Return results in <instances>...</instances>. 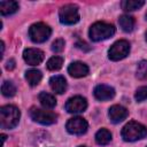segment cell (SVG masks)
I'll return each instance as SVG.
<instances>
[{
	"mask_svg": "<svg viewBox=\"0 0 147 147\" xmlns=\"http://www.w3.org/2000/svg\"><path fill=\"white\" fill-rule=\"evenodd\" d=\"M21 113L17 107L7 105L0 108V125L2 129H14L20 122Z\"/></svg>",
	"mask_w": 147,
	"mask_h": 147,
	"instance_id": "6da1fadb",
	"label": "cell"
},
{
	"mask_svg": "<svg viewBox=\"0 0 147 147\" xmlns=\"http://www.w3.org/2000/svg\"><path fill=\"white\" fill-rule=\"evenodd\" d=\"M122 138L125 141H137L147 136V127L138 122H129L122 129Z\"/></svg>",
	"mask_w": 147,
	"mask_h": 147,
	"instance_id": "7a4b0ae2",
	"label": "cell"
},
{
	"mask_svg": "<svg viewBox=\"0 0 147 147\" xmlns=\"http://www.w3.org/2000/svg\"><path fill=\"white\" fill-rule=\"evenodd\" d=\"M115 33V26L105 22H96L92 24L88 31V36L92 41H101L110 38Z\"/></svg>",
	"mask_w": 147,
	"mask_h": 147,
	"instance_id": "3957f363",
	"label": "cell"
},
{
	"mask_svg": "<svg viewBox=\"0 0 147 147\" xmlns=\"http://www.w3.org/2000/svg\"><path fill=\"white\" fill-rule=\"evenodd\" d=\"M51 34L52 30L45 23H34L29 29V37L36 44L45 42L51 37Z\"/></svg>",
	"mask_w": 147,
	"mask_h": 147,
	"instance_id": "277c9868",
	"label": "cell"
},
{
	"mask_svg": "<svg viewBox=\"0 0 147 147\" xmlns=\"http://www.w3.org/2000/svg\"><path fill=\"white\" fill-rule=\"evenodd\" d=\"M59 18H60V22L65 25H71L77 23L79 21L78 7L72 3L64 5L63 7H61L59 11Z\"/></svg>",
	"mask_w": 147,
	"mask_h": 147,
	"instance_id": "5b68a950",
	"label": "cell"
},
{
	"mask_svg": "<svg viewBox=\"0 0 147 147\" xmlns=\"http://www.w3.org/2000/svg\"><path fill=\"white\" fill-rule=\"evenodd\" d=\"M30 117L34 121L38 122L42 125H51L54 124L57 119V115L51 110H44V109H39L36 107H32L29 111Z\"/></svg>",
	"mask_w": 147,
	"mask_h": 147,
	"instance_id": "8992f818",
	"label": "cell"
},
{
	"mask_svg": "<svg viewBox=\"0 0 147 147\" xmlns=\"http://www.w3.org/2000/svg\"><path fill=\"white\" fill-rule=\"evenodd\" d=\"M130 53V44L126 40H118L111 45L108 51V57L111 61H119L126 57Z\"/></svg>",
	"mask_w": 147,
	"mask_h": 147,
	"instance_id": "52a82bcc",
	"label": "cell"
},
{
	"mask_svg": "<svg viewBox=\"0 0 147 147\" xmlns=\"http://www.w3.org/2000/svg\"><path fill=\"white\" fill-rule=\"evenodd\" d=\"M87 127H88L87 122L83 117H79V116L70 118L65 124L67 131L71 134H76V136H80V134L85 133L87 131Z\"/></svg>",
	"mask_w": 147,
	"mask_h": 147,
	"instance_id": "ba28073f",
	"label": "cell"
},
{
	"mask_svg": "<svg viewBox=\"0 0 147 147\" xmlns=\"http://www.w3.org/2000/svg\"><path fill=\"white\" fill-rule=\"evenodd\" d=\"M87 108V101L85 98L80 95H76L70 98L65 103V110L70 114H79L83 113Z\"/></svg>",
	"mask_w": 147,
	"mask_h": 147,
	"instance_id": "9c48e42d",
	"label": "cell"
},
{
	"mask_svg": "<svg viewBox=\"0 0 147 147\" xmlns=\"http://www.w3.org/2000/svg\"><path fill=\"white\" fill-rule=\"evenodd\" d=\"M24 61L30 65H37L44 60V52L38 48H26L23 52Z\"/></svg>",
	"mask_w": 147,
	"mask_h": 147,
	"instance_id": "30bf717a",
	"label": "cell"
},
{
	"mask_svg": "<svg viewBox=\"0 0 147 147\" xmlns=\"http://www.w3.org/2000/svg\"><path fill=\"white\" fill-rule=\"evenodd\" d=\"M109 118L113 123H119L123 119H125L129 115V111L125 107L119 106V105H114L109 108Z\"/></svg>",
	"mask_w": 147,
	"mask_h": 147,
	"instance_id": "8fae6325",
	"label": "cell"
},
{
	"mask_svg": "<svg viewBox=\"0 0 147 147\" xmlns=\"http://www.w3.org/2000/svg\"><path fill=\"white\" fill-rule=\"evenodd\" d=\"M114 95H115V90L108 85L100 84L94 88V96L100 101L110 100L114 98Z\"/></svg>",
	"mask_w": 147,
	"mask_h": 147,
	"instance_id": "7c38bea8",
	"label": "cell"
},
{
	"mask_svg": "<svg viewBox=\"0 0 147 147\" xmlns=\"http://www.w3.org/2000/svg\"><path fill=\"white\" fill-rule=\"evenodd\" d=\"M68 72L70 76L75 78L85 77L88 74V67L80 61H75L68 67Z\"/></svg>",
	"mask_w": 147,
	"mask_h": 147,
	"instance_id": "4fadbf2b",
	"label": "cell"
},
{
	"mask_svg": "<svg viewBox=\"0 0 147 147\" xmlns=\"http://www.w3.org/2000/svg\"><path fill=\"white\" fill-rule=\"evenodd\" d=\"M49 86L55 93L62 94L67 90V80L63 76H53L49 79Z\"/></svg>",
	"mask_w": 147,
	"mask_h": 147,
	"instance_id": "5bb4252c",
	"label": "cell"
},
{
	"mask_svg": "<svg viewBox=\"0 0 147 147\" xmlns=\"http://www.w3.org/2000/svg\"><path fill=\"white\" fill-rule=\"evenodd\" d=\"M18 9V3L16 1H0V13L3 16L11 15Z\"/></svg>",
	"mask_w": 147,
	"mask_h": 147,
	"instance_id": "9a60e30c",
	"label": "cell"
},
{
	"mask_svg": "<svg viewBox=\"0 0 147 147\" xmlns=\"http://www.w3.org/2000/svg\"><path fill=\"white\" fill-rule=\"evenodd\" d=\"M39 101L41 106L46 109H53L56 106V99L47 92H41L39 94Z\"/></svg>",
	"mask_w": 147,
	"mask_h": 147,
	"instance_id": "2e32d148",
	"label": "cell"
},
{
	"mask_svg": "<svg viewBox=\"0 0 147 147\" xmlns=\"http://www.w3.org/2000/svg\"><path fill=\"white\" fill-rule=\"evenodd\" d=\"M118 23H119V26L122 28V30L125 31V32H131L133 30V28H134V24H136L134 18L131 17V16H129V15H122V16H119Z\"/></svg>",
	"mask_w": 147,
	"mask_h": 147,
	"instance_id": "e0dca14e",
	"label": "cell"
},
{
	"mask_svg": "<svg viewBox=\"0 0 147 147\" xmlns=\"http://www.w3.org/2000/svg\"><path fill=\"white\" fill-rule=\"evenodd\" d=\"M42 78V75L39 70H36V69H31V70H28L25 72V79L28 80V83L31 85V86H36L40 83Z\"/></svg>",
	"mask_w": 147,
	"mask_h": 147,
	"instance_id": "ac0fdd59",
	"label": "cell"
},
{
	"mask_svg": "<svg viewBox=\"0 0 147 147\" xmlns=\"http://www.w3.org/2000/svg\"><path fill=\"white\" fill-rule=\"evenodd\" d=\"M145 5L144 0H123L121 2L122 9L126 10V11H132V10H137L139 8H141Z\"/></svg>",
	"mask_w": 147,
	"mask_h": 147,
	"instance_id": "d6986e66",
	"label": "cell"
},
{
	"mask_svg": "<svg viewBox=\"0 0 147 147\" xmlns=\"http://www.w3.org/2000/svg\"><path fill=\"white\" fill-rule=\"evenodd\" d=\"M111 140V133L107 129H101L95 133V141L98 145H107Z\"/></svg>",
	"mask_w": 147,
	"mask_h": 147,
	"instance_id": "ffe728a7",
	"label": "cell"
},
{
	"mask_svg": "<svg viewBox=\"0 0 147 147\" xmlns=\"http://www.w3.org/2000/svg\"><path fill=\"white\" fill-rule=\"evenodd\" d=\"M62 64H63V59L61 56H52L46 65H47V69L48 70H52V71H55V70H59L62 68Z\"/></svg>",
	"mask_w": 147,
	"mask_h": 147,
	"instance_id": "44dd1931",
	"label": "cell"
},
{
	"mask_svg": "<svg viewBox=\"0 0 147 147\" xmlns=\"http://www.w3.org/2000/svg\"><path fill=\"white\" fill-rule=\"evenodd\" d=\"M1 93L7 96V98H10V96H14L15 93H16V87L15 85L11 83V82H3L2 85H1Z\"/></svg>",
	"mask_w": 147,
	"mask_h": 147,
	"instance_id": "7402d4cb",
	"label": "cell"
},
{
	"mask_svg": "<svg viewBox=\"0 0 147 147\" xmlns=\"http://www.w3.org/2000/svg\"><path fill=\"white\" fill-rule=\"evenodd\" d=\"M137 77H138V79H145L147 77V61L142 60V61H140L138 63Z\"/></svg>",
	"mask_w": 147,
	"mask_h": 147,
	"instance_id": "603a6c76",
	"label": "cell"
},
{
	"mask_svg": "<svg viewBox=\"0 0 147 147\" xmlns=\"http://www.w3.org/2000/svg\"><path fill=\"white\" fill-rule=\"evenodd\" d=\"M134 99L138 102H141V101L146 100L147 99V86H140L134 93Z\"/></svg>",
	"mask_w": 147,
	"mask_h": 147,
	"instance_id": "cb8c5ba5",
	"label": "cell"
},
{
	"mask_svg": "<svg viewBox=\"0 0 147 147\" xmlns=\"http://www.w3.org/2000/svg\"><path fill=\"white\" fill-rule=\"evenodd\" d=\"M64 48V40L63 39H56L53 44H52V51L55 52V53H60L62 52Z\"/></svg>",
	"mask_w": 147,
	"mask_h": 147,
	"instance_id": "d4e9b609",
	"label": "cell"
},
{
	"mask_svg": "<svg viewBox=\"0 0 147 147\" xmlns=\"http://www.w3.org/2000/svg\"><path fill=\"white\" fill-rule=\"evenodd\" d=\"M76 46L78 47V48H80V49H83V51H90L91 48H87V47H85V46H88L85 41H78L77 44H76Z\"/></svg>",
	"mask_w": 147,
	"mask_h": 147,
	"instance_id": "484cf974",
	"label": "cell"
},
{
	"mask_svg": "<svg viewBox=\"0 0 147 147\" xmlns=\"http://www.w3.org/2000/svg\"><path fill=\"white\" fill-rule=\"evenodd\" d=\"M15 68V61L14 60H9L7 63H6V69L7 70H13Z\"/></svg>",
	"mask_w": 147,
	"mask_h": 147,
	"instance_id": "4316f807",
	"label": "cell"
},
{
	"mask_svg": "<svg viewBox=\"0 0 147 147\" xmlns=\"http://www.w3.org/2000/svg\"><path fill=\"white\" fill-rule=\"evenodd\" d=\"M145 36H146V41H147V31H146V34Z\"/></svg>",
	"mask_w": 147,
	"mask_h": 147,
	"instance_id": "83f0119b",
	"label": "cell"
},
{
	"mask_svg": "<svg viewBox=\"0 0 147 147\" xmlns=\"http://www.w3.org/2000/svg\"><path fill=\"white\" fill-rule=\"evenodd\" d=\"M145 16H146V20H147V11H146V15Z\"/></svg>",
	"mask_w": 147,
	"mask_h": 147,
	"instance_id": "f1b7e54d",
	"label": "cell"
},
{
	"mask_svg": "<svg viewBox=\"0 0 147 147\" xmlns=\"http://www.w3.org/2000/svg\"><path fill=\"white\" fill-rule=\"evenodd\" d=\"M79 147H85V146H79Z\"/></svg>",
	"mask_w": 147,
	"mask_h": 147,
	"instance_id": "f546056e",
	"label": "cell"
}]
</instances>
